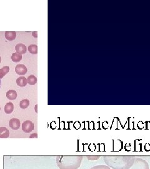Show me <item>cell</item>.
Returning <instances> with one entry per match:
<instances>
[{
    "label": "cell",
    "instance_id": "19",
    "mask_svg": "<svg viewBox=\"0 0 150 169\" xmlns=\"http://www.w3.org/2000/svg\"><path fill=\"white\" fill-rule=\"evenodd\" d=\"M100 157V156H87V158L90 160H96Z\"/></svg>",
    "mask_w": 150,
    "mask_h": 169
},
{
    "label": "cell",
    "instance_id": "23",
    "mask_svg": "<svg viewBox=\"0 0 150 169\" xmlns=\"http://www.w3.org/2000/svg\"><path fill=\"white\" fill-rule=\"evenodd\" d=\"M1 61H2V59H1V57H0V63H1Z\"/></svg>",
    "mask_w": 150,
    "mask_h": 169
},
{
    "label": "cell",
    "instance_id": "12",
    "mask_svg": "<svg viewBox=\"0 0 150 169\" xmlns=\"http://www.w3.org/2000/svg\"><path fill=\"white\" fill-rule=\"evenodd\" d=\"M5 38L8 41H13L16 38V33L15 31H6L5 32Z\"/></svg>",
    "mask_w": 150,
    "mask_h": 169
},
{
    "label": "cell",
    "instance_id": "24",
    "mask_svg": "<svg viewBox=\"0 0 150 169\" xmlns=\"http://www.w3.org/2000/svg\"><path fill=\"white\" fill-rule=\"evenodd\" d=\"M0 110H1V108H0Z\"/></svg>",
    "mask_w": 150,
    "mask_h": 169
},
{
    "label": "cell",
    "instance_id": "22",
    "mask_svg": "<svg viewBox=\"0 0 150 169\" xmlns=\"http://www.w3.org/2000/svg\"><path fill=\"white\" fill-rule=\"evenodd\" d=\"M1 86H2V81H1V79H0V88H1Z\"/></svg>",
    "mask_w": 150,
    "mask_h": 169
},
{
    "label": "cell",
    "instance_id": "10",
    "mask_svg": "<svg viewBox=\"0 0 150 169\" xmlns=\"http://www.w3.org/2000/svg\"><path fill=\"white\" fill-rule=\"evenodd\" d=\"M14 110V105L13 103L11 102H8L7 103L5 107H4V111L7 114H9L11 113H12Z\"/></svg>",
    "mask_w": 150,
    "mask_h": 169
},
{
    "label": "cell",
    "instance_id": "15",
    "mask_svg": "<svg viewBox=\"0 0 150 169\" xmlns=\"http://www.w3.org/2000/svg\"><path fill=\"white\" fill-rule=\"evenodd\" d=\"M11 58L12 61H14L15 63H18L22 60V55L20 54H18L17 53H14L12 54Z\"/></svg>",
    "mask_w": 150,
    "mask_h": 169
},
{
    "label": "cell",
    "instance_id": "8",
    "mask_svg": "<svg viewBox=\"0 0 150 169\" xmlns=\"http://www.w3.org/2000/svg\"><path fill=\"white\" fill-rule=\"evenodd\" d=\"M9 136V130L6 127H0V138H7Z\"/></svg>",
    "mask_w": 150,
    "mask_h": 169
},
{
    "label": "cell",
    "instance_id": "17",
    "mask_svg": "<svg viewBox=\"0 0 150 169\" xmlns=\"http://www.w3.org/2000/svg\"><path fill=\"white\" fill-rule=\"evenodd\" d=\"M28 51L30 53L33 55L38 54V46L36 45H31L28 46Z\"/></svg>",
    "mask_w": 150,
    "mask_h": 169
},
{
    "label": "cell",
    "instance_id": "11",
    "mask_svg": "<svg viewBox=\"0 0 150 169\" xmlns=\"http://www.w3.org/2000/svg\"><path fill=\"white\" fill-rule=\"evenodd\" d=\"M16 83L20 87L26 86L27 85V79L24 76H20L17 79Z\"/></svg>",
    "mask_w": 150,
    "mask_h": 169
},
{
    "label": "cell",
    "instance_id": "1",
    "mask_svg": "<svg viewBox=\"0 0 150 169\" xmlns=\"http://www.w3.org/2000/svg\"><path fill=\"white\" fill-rule=\"evenodd\" d=\"M103 159L106 165L112 169H129L133 165L136 157L129 155H105Z\"/></svg>",
    "mask_w": 150,
    "mask_h": 169
},
{
    "label": "cell",
    "instance_id": "13",
    "mask_svg": "<svg viewBox=\"0 0 150 169\" xmlns=\"http://www.w3.org/2000/svg\"><path fill=\"white\" fill-rule=\"evenodd\" d=\"M37 81H38L37 78L33 75H31L28 77L27 79V83L30 85H34L37 83Z\"/></svg>",
    "mask_w": 150,
    "mask_h": 169
},
{
    "label": "cell",
    "instance_id": "6",
    "mask_svg": "<svg viewBox=\"0 0 150 169\" xmlns=\"http://www.w3.org/2000/svg\"><path fill=\"white\" fill-rule=\"evenodd\" d=\"M20 125H21V123L19 119H12L9 121L10 128L12 130H16L20 128Z\"/></svg>",
    "mask_w": 150,
    "mask_h": 169
},
{
    "label": "cell",
    "instance_id": "14",
    "mask_svg": "<svg viewBox=\"0 0 150 169\" xmlns=\"http://www.w3.org/2000/svg\"><path fill=\"white\" fill-rule=\"evenodd\" d=\"M30 105V101L28 99H24L20 103V107L21 109H26Z\"/></svg>",
    "mask_w": 150,
    "mask_h": 169
},
{
    "label": "cell",
    "instance_id": "16",
    "mask_svg": "<svg viewBox=\"0 0 150 169\" xmlns=\"http://www.w3.org/2000/svg\"><path fill=\"white\" fill-rule=\"evenodd\" d=\"M9 72V67L8 66L3 67L0 69V79L3 78Z\"/></svg>",
    "mask_w": 150,
    "mask_h": 169
},
{
    "label": "cell",
    "instance_id": "20",
    "mask_svg": "<svg viewBox=\"0 0 150 169\" xmlns=\"http://www.w3.org/2000/svg\"><path fill=\"white\" fill-rule=\"evenodd\" d=\"M32 35H33V36L34 37L38 38V32H37V31H33V32L32 33Z\"/></svg>",
    "mask_w": 150,
    "mask_h": 169
},
{
    "label": "cell",
    "instance_id": "18",
    "mask_svg": "<svg viewBox=\"0 0 150 169\" xmlns=\"http://www.w3.org/2000/svg\"><path fill=\"white\" fill-rule=\"evenodd\" d=\"M90 169H111V168L105 165H99L94 166Z\"/></svg>",
    "mask_w": 150,
    "mask_h": 169
},
{
    "label": "cell",
    "instance_id": "21",
    "mask_svg": "<svg viewBox=\"0 0 150 169\" xmlns=\"http://www.w3.org/2000/svg\"><path fill=\"white\" fill-rule=\"evenodd\" d=\"M30 138H38L37 134H33L31 136H30Z\"/></svg>",
    "mask_w": 150,
    "mask_h": 169
},
{
    "label": "cell",
    "instance_id": "5",
    "mask_svg": "<svg viewBox=\"0 0 150 169\" xmlns=\"http://www.w3.org/2000/svg\"><path fill=\"white\" fill-rule=\"evenodd\" d=\"M15 72L19 75H24L27 73L28 69L24 64H18L15 67Z\"/></svg>",
    "mask_w": 150,
    "mask_h": 169
},
{
    "label": "cell",
    "instance_id": "4",
    "mask_svg": "<svg viewBox=\"0 0 150 169\" xmlns=\"http://www.w3.org/2000/svg\"><path fill=\"white\" fill-rule=\"evenodd\" d=\"M23 131L26 133H30L34 130V124L30 120H27L22 123Z\"/></svg>",
    "mask_w": 150,
    "mask_h": 169
},
{
    "label": "cell",
    "instance_id": "3",
    "mask_svg": "<svg viewBox=\"0 0 150 169\" xmlns=\"http://www.w3.org/2000/svg\"><path fill=\"white\" fill-rule=\"evenodd\" d=\"M129 169H149V165L145 160L136 158L133 165Z\"/></svg>",
    "mask_w": 150,
    "mask_h": 169
},
{
    "label": "cell",
    "instance_id": "2",
    "mask_svg": "<svg viewBox=\"0 0 150 169\" xmlns=\"http://www.w3.org/2000/svg\"><path fill=\"white\" fill-rule=\"evenodd\" d=\"M82 160L81 155H59L56 157V163L59 169H78Z\"/></svg>",
    "mask_w": 150,
    "mask_h": 169
},
{
    "label": "cell",
    "instance_id": "7",
    "mask_svg": "<svg viewBox=\"0 0 150 169\" xmlns=\"http://www.w3.org/2000/svg\"><path fill=\"white\" fill-rule=\"evenodd\" d=\"M27 46L23 44L19 43L15 46V50L16 53L20 55L25 54L27 53Z\"/></svg>",
    "mask_w": 150,
    "mask_h": 169
},
{
    "label": "cell",
    "instance_id": "9",
    "mask_svg": "<svg viewBox=\"0 0 150 169\" xmlns=\"http://www.w3.org/2000/svg\"><path fill=\"white\" fill-rule=\"evenodd\" d=\"M18 96L17 92L14 90H9L6 92V97L9 100H15Z\"/></svg>",
    "mask_w": 150,
    "mask_h": 169
}]
</instances>
